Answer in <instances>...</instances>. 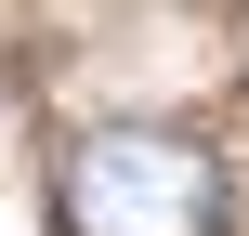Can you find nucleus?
Listing matches in <instances>:
<instances>
[{"instance_id":"nucleus-1","label":"nucleus","mask_w":249,"mask_h":236,"mask_svg":"<svg viewBox=\"0 0 249 236\" xmlns=\"http://www.w3.org/2000/svg\"><path fill=\"white\" fill-rule=\"evenodd\" d=\"M223 158L171 118H105L53 158V223L66 236H223Z\"/></svg>"}]
</instances>
